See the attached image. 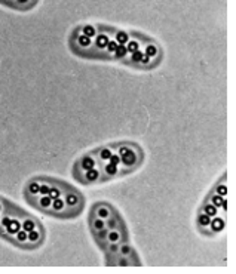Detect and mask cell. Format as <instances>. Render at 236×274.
<instances>
[{
    "label": "cell",
    "mask_w": 236,
    "mask_h": 274,
    "mask_svg": "<svg viewBox=\"0 0 236 274\" xmlns=\"http://www.w3.org/2000/svg\"><path fill=\"white\" fill-rule=\"evenodd\" d=\"M30 214L0 196V237L21 249H32L29 234L24 230V221Z\"/></svg>",
    "instance_id": "cell-1"
},
{
    "label": "cell",
    "mask_w": 236,
    "mask_h": 274,
    "mask_svg": "<svg viewBox=\"0 0 236 274\" xmlns=\"http://www.w3.org/2000/svg\"><path fill=\"white\" fill-rule=\"evenodd\" d=\"M143 158H144L143 150H141L137 144L131 142L129 148L120 156V166H125V169L120 170V175H125V174H128V172L137 169V168L141 164Z\"/></svg>",
    "instance_id": "cell-2"
},
{
    "label": "cell",
    "mask_w": 236,
    "mask_h": 274,
    "mask_svg": "<svg viewBox=\"0 0 236 274\" xmlns=\"http://www.w3.org/2000/svg\"><path fill=\"white\" fill-rule=\"evenodd\" d=\"M95 166H98V160L92 156L91 153H88V154L80 157L78 162L75 163L73 175H75V178H76L80 174H83V172H86V170H89V169H92V168H95Z\"/></svg>",
    "instance_id": "cell-3"
},
{
    "label": "cell",
    "mask_w": 236,
    "mask_h": 274,
    "mask_svg": "<svg viewBox=\"0 0 236 274\" xmlns=\"http://www.w3.org/2000/svg\"><path fill=\"white\" fill-rule=\"evenodd\" d=\"M76 181H79L80 184H94V182H101V169L100 166H95L83 174H80L79 176H76Z\"/></svg>",
    "instance_id": "cell-4"
},
{
    "label": "cell",
    "mask_w": 236,
    "mask_h": 274,
    "mask_svg": "<svg viewBox=\"0 0 236 274\" xmlns=\"http://www.w3.org/2000/svg\"><path fill=\"white\" fill-rule=\"evenodd\" d=\"M100 169H101V181L112 180V178L120 175V166H116L110 162H103Z\"/></svg>",
    "instance_id": "cell-5"
},
{
    "label": "cell",
    "mask_w": 236,
    "mask_h": 274,
    "mask_svg": "<svg viewBox=\"0 0 236 274\" xmlns=\"http://www.w3.org/2000/svg\"><path fill=\"white\" fill-rule=\"evenodd\" d=\"M143 52H144L149 58H152V60H155V61H159V62H160V60H162V49H160V46L157 44L155 40L147 42V43L143 46Z\"/></svg>",
    "instance_id": "cell-6"
},
{
    "label": "cell",
    "mask_w": 236,
    "mask_h": 274,
    "mask_svg": "<svg viewBox=\"0 0 236 274\" xmlns=\"http://www.w3.org/2000/svg\"><path fill=\"white\" fill-rule=\"evenodd\" d=\"M112 210H113V208H112L109 203L100 202V203H97V204H94V206H92L91 214H94L95 216H98V218H101V220H106V218H109V216H110Z\"/></svg>",
    "instance_id": "cell-7"
},
{
    "label": "cell",
    "mask_w": 236,
    "mask_h": 274,
    "mask_svg": "<svg viewBox=\"0 0 236 274\" xmlns=\"http://www.w3.org/2000/svg\"><path fill=\"white\" fill-rule=\"evenodd\" d=\"M112 153H113L112 146H103V147H100V148H97V150L91 152V154L95 157L100 163L107 162V160L110 158V156H112Z\"/></svg>",
    "instance_id": "cell-8"
},
{
    "label": "cell",
    "mask_w": 236,
    "mask_h": 274,
    "mask_svg": "<svg viewBox=\"0 0 236 274\" xmlns=\"http://www.w3.org/2000/svg\"><path fill=\"white\" fill-rule=\"evenodd\" d=\"M196 222H197V228H199V230H200L203 234L211 236L209 230H208V227H209V222H211V216H209V215H206L205 212L199 210V214H197V218H196Z\"/></svg>",
    "instance_id": "cell-9"
},
{
    "label": "cell",
    "mask_w": 236,
    "mask_h": 274,
    "mask_svg": "<svg viewBox=\"0 0 236 274\" xmlns=\"http://www.w3.org/2000/svg\"><path fill=\"white\" fill-rule=\"evenodd\" d=\"M224 227H226V222H224V220H223L221 216L215 215V216H212V218H211V222H209V227H208V230H209L211 236H214V234H218V233H221V232L224 230Z\"/></svg>",
    "instance_id": "cell-10"
},
{
    "label": "cell",
    "mask_w": 236,
    "mask_h": 274,
    "mask_svg": "<svg viewBox=\"0 0 236 274\" xmlns=\"http://www.w3.org/2000/svg\"><path fill=\"white\" fill-rule=\"evenodd\" d=\"M109 40H110V36H109L107 33H98V34L94 38L92 43H94V48H97V49H100V50H104Z\"/></svg>",
    "instance_id": "cell-11"
},
{
    "label": "cell",
    "mask_w": 236,
    "mask_h": 274,
    "mask_svg": "<svg viewBox=\"0 0 236 274\" xmlns=\"http://www.w3.org/2000/svg\"><path fill=\"white\" fill-rule=\"evenodd\" d=\"M89 226H91V232L94 234V233L103 230L106 227V222H104V220H101V218L95 216L94 214H91V216H89Z\"/></svg>",
    "instance_id": "cell-12"
},
{
    "label": "cell",
    "mask_w": 236,
    "mask_h": 274,
    "mask_svg": "<svg viewBox=\"0 0 236 274\" xmlns=\"http://www.w3.org/2000/svg\"><path fill=\"white\" fill-rule=\"evenodd\" d=\"M118 254L120 255V256H126V258H129V260H131V256H135V258H138V256L135 255V252H134L132 246H129L126 242H125V243H119Z\"/></svg>",
    "instance_id": "cell-13"
},
{
    "label": "cell",
    "mask_w": 236,
    "mask_h": 274,
    "mask_svg": "<svg viewBox=\"0 0 236 274\" xmlns=\"http://www.w3.org/2000/svg\"><path fill=\"white\" fill-rule=\"evenodd\" d=\"M212 192H214V193H217L218 196L226 197V194H227V187H226V175H223V176L220 178V181H218V182L214 186Z\"/></svg>",
    "instance_id": "cell-14"
},
{
    "label": "cell",
    "mask_w": 236,
    "mask_h": 274,
    "mask_svg": "<svg viewBox=\"0 0 236 274\" xmlns=\"http://www.w3.org/2000/svg\"><path fill=\"white\" fill-rule=\"evenodd\" d=\"M199 210H202V212H205L206 215H209L211 218L212 216H215V215H218L220 214V210H218V208L217 206H214L212 203H209V202H203V204H202V208L199 209Z\"/></svg>",
    "instance_id": "cell-15"
},
{
    "label": "cell",
    "mask_w": 236,
    "mask_h": 274,
    "mask_svg": "<svg viewBox=\"0 0 236 274\" xmlns=\"http://www.w3.org/2000/svg\"><path fill=\"white\" fill-rule=\"evenodd\" d=\"M205 200H206V202H209V203H212V204H214V206H217L218 209L223 206V203H226V197L218 196V194H217V193H214V192H211Z\"/></svg>",
    "instance_id": "cell-16"
},
{
    "label": "cell",
    "mask_w": 236,
    "mask_h": 274,
    "mask_svg": "<svg viewBox=\"0 0 236 274\" xmlns=\"http://www.w3.org/2000/svg\"><path fill=\"white\" fill-rule=\"evenodd\" d=\"M80 32H82V34H85V36H88V38H91V39H94V38L98 34V28H97L95 26H92V24L80 26Z\"/></svg>",
    "instance_id": "cell-17"
},
{
    "label": "cell",
    "mask_w": 236,
    "mask_h": 274,
    "mask_svg": "<svg viewBox=\"0 0 236 274\" xmlns=\"http://www.w3.org/2000/svg\"><path fill=\"white\" fill-rule=\"evenodd\" d=\"M113 39L116 40L119 44H126L131 39V34H129V32H125V30H116Z\"/></svg>",
    "instance_id": "cell-18"
},
{
    "label": "cell",
    "mask_w": 236,
    "mask_h": 274,
    "mask_svg": "<svg viewBox=\"0 0 236 274\" xmlns=\"http://www.w3.org/2000/svg\"><path fill=\"white\" fill-rule=\"evenodd\" d=\"M126 56H128V50H126V46L125 44H119L118 48H116V50L112 54V58L113 60H120V61H123Z\"/></svg>",
    "instance_id": "cell-19"
},
{
    "label": "cell",
    "mask_w": 236,
    "mask_h": 274,
    "mask_svg": "<svg viewBox=\"0 0 236 274\" xmlns=\"http://www.w3.org/2000/svg\"><path fill=\"white\" fill-rule=\"evenodd\" d=\"M126 46V50H128V54H132V52H135V50H138V49H143V44H141V42L137 39H129V42L125 44Z\"/></svg>",
    "instance_id": "cell-20"
},
{
    "label": "cell",
    "mask_w": 236,
    "mask_h": 274,
    "mask_svg": "<svg viewBox=\"0 0 236 274\" xmlns=\"http://www.w3.org/2000/svg\"><path fill=\"white\" fill-rule=\"evenodd\" d=\"M118 46H119L118 42L113 39V38H110V40L107 42V46H106V49H104V50H106V52H107V54H109V55L112 56V54H113V52L116 50V48H118Z\"/></svg>",
    "instance_id": "cell-21"
},
{
    "label": "cell",
    "mask_w": 236,
    "mask_h": 274,
    "mask_svg": "<svg viewBox=\"0 0 236 274\" xmlns=\"http://www.w3.org/2000/svg\"><path fill=\"white\" fill-rule=\"evenodd\" d=\"M107 162H110V163H113V164H116V166H120V156H119L116 152H113L112 156H110V158H109Z\"/></svg>",
    "instance_id": "cell-22"
}]
</instances>
